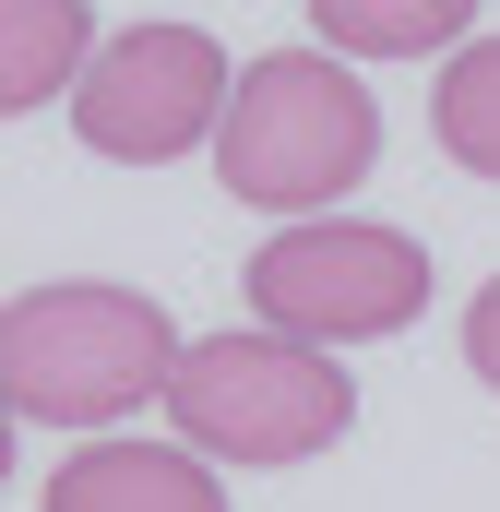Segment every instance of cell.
<instances>
[{
    "mask_svg": "<svg viewBox=\"0 0 500 512\" xmlns=\"http://www.w3.org/2000/svg\"><path fill=\"white\" fill-rule=\"evenodd\" d=\"M179 322L143 286H24L0 310V393L24 429H120L131 405H167L179 382Z\"/></svg>",
    "mask_w": 500,
    "mask_h": 512,
    "instance_id": "1",
    "label": "cell"
},
{
    "mask_svg": "<svg viewBox=\"0 0 500 512\" xmlns=\"http://www.w3.org/2000/svg\"><path fill=\"white\" fill-rule=\"evenodd\" d=\"M370 167H381V108L346 72V48H274L239 72L227 131H215V179L250 215H286V227L334 215Z\"/></svg>",
    "mask_w": 500,
    "mask_h": 512,
    "instance_id": "2",
    "label": "cell"
},
{
    "mask_svg": "<svg viewBox=\"0 0 500 512\" xmlns=\"http://www.w3.org/2000/svg\"><path fill=\"white\" fill-rule=\"evenodd\" d=\"M346 417H358L346 358L334 346H298L274 322L203 334L179 358V382H167V429L191 453H215V465H310V453L346 441Z\"/></svg>",
    "mask_w": 500,
    "mask_h": 512,
    "instance_id": "3",
    "label": "cell"
},
{
    "mask_svg": "<svg viewBox=\"0 0 500 512\" xmlns=\"http://www.w3.org/2000/svg\"><path fill=\"white\" fill-rule=\"evenodd\" d=\"M239 286H250V322H274L298 346H381L429 310V251L370 215H298L239 262Z\"/></svg>",
    "mask_w": 500,
    "mask_h": 512,
    "instance_id": "4",
    "label": "cell"
},
{
    "mask_svg": "<svg viewBox=\"0 0 500 512\" xmlns=\"http://www.w3.org/2000/svg\"><path fill=\"white\" fill-rule=\"evenodd\" d=\"M227 96H239L227 48L203 24H120L72 84V131L120 167H167V155H215Z\"/></svg>",
    "mask_w": 500,
    "mask_h": 512,
    "instance_id": "5",
    "label": "cell"
},
{
    "mask_svg": "<svg viewBox=\"0 0 500 512\" xmlns=\"http://www.w3.org/2000/svg\"><path fill=\"white\" fill-rule=\"evenodd\" d=\"M48 512H227V477L191 441H84L48 465Z\"/></svg>",
    "mask_w": 500,
    "mask_h": 512,
    "instance_id": "6",
    "label": "cell"
},
{
    "mask_svg": "<svg viewBox=\"0 0 500 512\" xmlns=\"http://www.w3.org/2000/svg\"><path fill=\"white\" fill-rule=\"evenodd\" d=\"M108 36H96V12L84 0H0V108L12 120H36L48 96H72L84 84V60H96Z\"/></svg>",
    "mask_w": 500,
    "mask_h": 512,
    "instance_id": "7",
    "label": "cell"
},
{
    "mask_svg": "<svg viewBox=\"0 0 500 512\" xmlns=\"http://www.w3.org/2000/svg\"><path fill=\"white\" fill-rule=\"evenodd\" d=\"M310 24L346 60H417V48H465L477 0H310Z\"/></svg>",
    "mask_w": 500,
    "mask_h": 512,
    "instance_id": "8",
    "label": "cell"
},
{
    "mask_svg": "<svg viewBox=\"0 0 500 512\" xmlns=\"http://www.w3.org/2000/svg\"><path fill=\"white\" fill-rule=\"evenodd\" d=\"M429 131H441L453 167L500 179V36H465V48H453V72L429 84Z\"/></svg>",
    "mask_w": 500,
    "mask_h": 512,
    "instance_id": "9",
    "label": "cell"
},
{
    "mask_svg": "<svg viewBox=\"0 0 500 512\" xmlns=\"http://www.w3.org/2000/svg\"><path fill=\"white\" fill-rule=\"evenodd\" d=\"M465 370H477V382L500 393V274L477 286V298H465Z\"/></svg>",
    "mask_w": 500,
    "mask_h": 512,
    "instance_id": "10",
    "label": "cell"
}]
</instances>
